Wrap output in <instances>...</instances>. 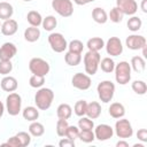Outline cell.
<instances>
[{
  "label": "cell",
  "mask_w": 147,
  "mask_h": 147,
  "mask_svg": "<svg viewBox=\"0 0 147 147\" xmlns=\"http://www.w3.org/2000/svg\"><path fill=\"white\" fill-rule=\"evenodd\" d=\"M54 100V92L47 87H40L34 95V103L39 110H47Z\"/></svg>",
  "instance_id": "6da1fadb"
},
{
  "label": "cell",
  "mask_w": 147,
  "mask_h": 147,
  "mask_svg": "<svg viewBox=\"0 0 147 147\" xmlns=\"http://www.w3.org/2000/svg\"><path fill=\"white\" fill-rule=\"evenodd\" d=\"M100 60H101V55L99 54V52L88 51L84 55V68H85V72L88 76H93L96 74L99 69Z\"/></svg>",
  "instance_id": "7a4b0ae2"
},
{
  "label": "cell",
  "mask_w": 147,
  "mask_h": 147,
  "mask_svg": "<svg viewBox=\"0 0 147 147\" xmlns=\"http://www.w3.org/2000/svg\"><path fill=\"white\" fill-rule=\"evenodd\" d=\"M115 79L119 85H126L131 80V65L126 61L115 64Z\"/></svg>",
  "instance_id": "3957f363"
},
{
  "label": "cell",
  "mask_w": 147,
  "mask_h": 147,
  "mask_svg": "<svg viewBox=\"0 0 147 147\" xmlns=\"http://www.w3.org/2000/svg\"><path fill=\"white\" fill-rule=\"evenodd\" d=\"M96 92L99 99L103 103H108L113 100L115 94V84L110 80H102L96 86Z\"/></svg>",
  "instance_id": "277c9868"
},
{
  "label": "cell",
  "mask_w": 147,
  "mask_h": 147,
  "mask_svg": "<svg viewBox=\"0 0 147 147\" xmlns=\"http://www.w3.org/2000/svg\"><path fill=\"white\" fill-rule=\"evenodd\" d=\"M6 110L10 116H16L22 110V98L18 93L10 92L6 98Z\"/></svg>",
  "instance_id": "5b68a950"
},
{
  "label": "cell",
  "mask_w": 147,
  "mask_h": 147,
  "mask_svg": "<svg viewBox=\"0 0 147 147\" xmlns=\"http://www.w3.org/2000/svg\"><path fill=\"white\" fill-rule=\"evenodd\" d=\"M115 133L121 139L131 138L133 134V129H132V125L129 122V119L123 118V117L117 118V121L115 123Z\"/></svg>",
  "instance_id": "8992f818"
},
{
  "label": "cell",
  "mask_w": 147,
  "mask_h": 147,
  "mask_svg": "<svg viewBox=\"0 0 147 147\" xmlns=\"http://www.w3.org/2000/svg\"><path fill=\"white\" fill-rule=\"evenodd\" d=\"M49 64L46 60L41 57H33L29 62V70L33 75H39V76H46L49 72Z\"/></svg>",
  "instance_id": "52a82bcc"
},
{
  "label": "cell",
  "mask_w": 147,
  "mask_h": 147,
  "mask_svg": "<svg viewBox=\"0 0 147 147\" xmlns=\"http://www.w3.org/2000/svg\"><path fill=\"white\" fill-rule=\"evenodd\" d=\"M52 8L62 17H70L74 14L71 0H52Z\"/></svg>",
  "instance_id": "ba28073f"
},
{
  "label": "cell",
  "mask_w": 147,
  "mask_h": 147,
  "mask_svg": "<svg viewBox=\"0 0 147 147\" xmlns=\"http://www.w3.org/2000/svg\"><path fill=\"white\" fill-rule=\"evenodd\" d=\"M48 44L55 53H62L68 48V42L62 33L53 32L48 36Z\"/></svg>",
  "instance_id": "9c48e42d"
},
{
  "label": "cell",
  "mask_w": 147,
  "mask_h": 147,
  "mask_svg": "<svg viewBox=\"0 0 147 147\" xmlns=\"http://www.w3.org/2000/svg\"><path fill=\"white\" fill-rule=\"evenodd\" d=\"M71 84L75 88L80 90V91H85V90H88L91 87L92 80H91V77L88 75L83 74V72H77L72 76Z\"/></svg>",
  "instance_id": "30bf717a"
},
{
  "label": "cell",
  "mask_w": 147,
  "mask_h": 147,
  "mask_svg": "<svg viewBox=\"0 0 147 147\" xmlns=\"http://www.w3.org/2000/svg\"><path fill=\"white\" fill-rule=\"evenodd\" d=\"M105 47L107 54L110 56H118L123 53V45L118 37H110L107 40Z\"/></svg>",
  "instance_id": "8fae6325"
},
{
  "label": "cell",
  "mask_w": 147,
  "mask_h": 147,
  "mask_svg": "<svg viewBox=\"0 0 147 147\" xmlns=\"http://www.w3.org/2000/svg\"><path fill=\"white\" fill-rule=\"evenodd\" d=\"M114 136V129L108 124H99L94 129V137L99 141H106Z\"/></svg>",
  "instance_id": "7c38bea8"
},
{
  "label": "cell",
  "mask_w": 147,
  "mask_h": 147,
  "mask_svg": "<svg viewBox=\"0 0 147 147\" xmlns=\"http://www.w3.org/2000/svg\"><path fill=\"white\" fill-rule=\"evenodd\" d=\"M116 7L121 9L124 15L132 16L138 10V3L136 0H116Z\"/></svg>",
  "instance_id": "4fadbf2b"
},
{
  "label": "cell",
  "mask_w": 147,
  "mask_h": 147,
  "mask_svg": "<svg viewBox=\"0 0 147 147\" xmlns=\"http://www.w3.org/2000/svg\"><path fill=\"white\" fill-rule=\"evenodd\" d=\"M125 44L129 49L138 51V49H141L144 46H146V38L140 34H131L126 38Z\"/></svg>",
  "instance_id": "5bb4252c"
},
{
  "label": "cell",
  "mask_w": 147,
  "mask_h": 147,
  "mask_svg": "<svg viewBox=\"0 0 147 147\" xmlns=\"http://www.w3.org/2000/svg\"><path fill=\"white\" fill-rule=\"evenodd\" d=\"M17 53V48L13 42H5L0 47V60L10 61Z\"/></svg>",
  "instance_id": "9a60e30c"
},
{
  "label": "cell",
  "mask_w": 147,
  "mask_h": 147,
  "mask_svg": "<svg viewBox=\"0 0 147 147\" xmlns=\"http://www.w3.org/2000/svg\"><path fill=\"white\" fill-rule=\"evenodd\" d=\"M17 29H18V24L15 20L13 18H9V20H6L2 24H1V33L3 36H13L17 32Z\"/></svg>",
  "instance_id": "2e32d148"
},
{
  "label": "cell",
  "mask_w": 147,
  "mask_h": 147,
  "mask_svg": "<svg viewBox=\"0 0 147 147\" xmlns=\"http://www.w3.org/2000/svg\"><path fill=\"white\" fill-rule=\"evenodd\" d=\"M0 86L5 92H14L17 90L18 87V83L16 80L15 77L11 76H5L1 82H0Z\"/></svg>",
  "instance_id": "e0dca14e"
},
{
  "label": "cell",
  "mask_w": 147,
  "mask_h": 147,
  "mask_svg": "<svg viewBox=\"0 0 147 147\" xmlns=\"http://www.w3.org/2000/svg\"><path fill=\"white\" fill-rule=\"evenodd\" d=\"M85 115L91 119H96L101 115V106H100V103L96 102V101H92V102L87 103V108H86V114Z\"/></svg>",
  "instance_id": "ac0fdd59"
},
{
  "label": "cell",
  "mask_w": 147,
  "mask_h": 147,
  "mask_svg": "<svg viewBox=\"0 0 147 147\" xmlns=\"http://www.w3.org/2000/svg\"><path fill=\"white\" fill-rule=\"evenodd\" d=\"M108 113L113 118L117 119L125 115V108L121 102H113L108 108Z\"/></svg>",
  "instance_id": "d6986e66"
},
{
  "label": "cell",
  "mask_w": 147,
  "mask_h": 147,
  "mask_svg": "<svg viewBox=\"0 0 147 147\" xmlns=\"http://www.w3.org/2000/svg\"><path fill=\"white\" fill-rule=\"evenodd\" d=\"M92 18L98 24H105L108 21V14L101 7H95L92 10Z\"/></svg>",
  "instance_id": "ffe728a7"
},
{
  "label": "cell",
  "mask_w": 147,
  "mask_h": 147,
  "mask_svg": "<svg viewBox=\"0 0 147 147\" xmlns=\"http://www.w3.org/2000/svg\"><path fill=\"white\" fill-rule=\"evenodd\" d=\"M22 116L24 119L29 121V122H33V121H37L38 117H39V110L37 107H33V106H29V107H25L23 110H22Z\"/></svg>",
  "instance_id": "44dd1931"
},
{
  "label": "cell",
  "mask_w": 147,
  "mask_h": 147,
  "mask_svg": "<svg viewBox=\"0 0 147 147\" xmlns=\"http://www.w3.org/2000/svg\"><path fill=\"white\" fill-rule=\"evenodd\" d=\"M14 14V8L9 2L6 1H1L0 2V20H9L11 18Z\"/></svg>",
  "instance_id": "7402d4cb"
},
{
  "label": "cell",
  "mask_w": 147,
  "mask_h": 147,
  "mask_svg": "<svg viewBox=\"0 0 147 147\" xmlns=\"http://www.w3.org/2000/svg\"><path fill=\"white\" fill-rule=\"evenodd\" d=\"M40 38V30L37 26L26 28L24 31V39L29 42H34Z\"/></svg>",
  "instance_id": "603a6c76"
},
{
  "label": "cell",
  "mask_w": 147,
  "mask_h": 147,
  "mask_svg": "<svg viewBox=\"0 0 147 147\" xmlns=\"http://www.w3.org/2000/svg\"><path fill=\"white\" fill-rule=\"evenodd\" d=\"M86 46L88 48V51H93V52H99L100 49H102L105 47V41L102 38L100 37H93L91 39L87 40Z\"/></svg>",
  "instance_id": "cb8c5ba5"
},
{
  "label": "cell",
  "mask_w": 147,
  "mask_h": 147,
  "mask_svg": "<svg viewBox=\"0 0 147 147\" xmlns=\"http://www.w3.org/2000/svg\"><path fill=\"white\" fill-rule=\"evenodd\" d=\"M26 21L31 26H39L42 23V17L39 11L37 10H30L26 15Z\"/></svg>",
  "instance_id": "d4e9b609"
},
{
  "label": "cell",
  "mask_w": 147,
  "mask_h": 147,
  "mask_svg": "<svg viewBox=\"0 0 147 147\" xmlns=\"http://www.w3.org/2000/svg\"><path fill=\"white\" fill-rule=\"evenodd\" d=\"M131 69H133L136 72H141L145 70L146 68V61L142 56H139V55H136L131 59Z\"/></svg>",
  "instance_id": "484cf974"
},
{
  "label": "cell",
  "mask_w": 147,
  "mask_h": 147,
  "mask_svg": "<svg viewBox=\"0 0 147 147\" xmlns=\"http://www.w3.org/2000/svg\"><path fill=\"white\" fill-rule=\"evenodd\" d=\"M56 115L59 118L69 119L72 115V108L68 103H61L56 109Z\"/></svg>",
  "instance_id": "4316f807"
},
{
  "label": "cell",
  "mask_w": 147,
  "mask_h": 147,
  "mask_svg": "<svg viewBox=\"0 0 147 147\" xmlns=\"http://www.w3.org/2000/svg\"><path fill=\"white\" fill-rule=\"evenodd\" d=\"M64 61L70 67H76L82 61V54H77V53H72V52H67L64 55Z\"/></svg>",
  "instance_id": "83f0119b"
},
{
  "label": "cell",
  "mask_w": 147,
  "mask_h": 147,
  "mask_svg": "<svg viewBox=\"0 0 147 147\" xmlns=\"http://www.w3.org/2000/svg\"><path fill=\"white\" fill-rule=\"evenodd\" d=\"M29 133L33 137H41L44 133H45V127L41 123L37 122V121H33L30 125H29Z\"/></svg>",
  "instance_id": "f1b7e54d"
},
{
  "label": "cell",
  "mask_w": 147,
  "mask_h": 147,
  "mask_svg": "<svg viewBox=\"0 0 147 147\" xmlns=\"http://www.w3.org/2000/svg\"><path fill=\"white\" fill-rule=\"evenodd\" d=\"M99 67L101 68V70L106 74H110L114 71L115 69V62L111 57H103L102 60H100Z\"/></svg>",
  "instance_id": "f546056e"
},
{
  "label": "cell",
  "mask_w": 147,
  "mask_h": 147,
  "mask_svg": "<svg viewBox=\"0 0 147 147\" xmlns=\"http://www.w3.org/2000/svg\"><path fill=\"white\" fill-rule=\"evenodd\" d=\"M41 25H42L44 30H46V31H53L56 28V25H57V20L55 18V16L48 15L45 18H42Z\"/></svg>",
  "instance_id": "4dcf8cb0"
},
{
  "label": "cell",
  "mask_w": 147,
  "mask_h": 147,
  "mask_svg": "<svg viewBox=\"0 0 147 147\" xmlns=\"http://www.w3.org/2000/svg\"><path fill=\"white\" fill-rule=\"evenodd\" d=\"M127 28H129V30L130 31H132V32H137L138 30H140L141 29V25H142V22H141V18L140 17H138V16H131L130 18H129V21H127Z\"/></svg>",
  "instance_id": "1f68e13d"
},
{
  "label": "cell",
  "mask_w": 147,
  "mask_h": 147,
  "mask_svg": "<svg viewBox=\"0 0 147 147\" xmlns=\"http://www.w3.org/2000/svg\"><path fill=\"white\" fill-rule=\"evenodd\" d=\"M131 87H132L133 92L139 95H144L147 92V85L144 80H134L131 84Z\"/></svg>",
  "instance_id": "d6a6232c"
},
{
  "label": "cell",
  "mask_w": 147,
  "mask_h": 147,
  "mask_svg": "<svg viewBox=\"0 0 147 147\" xmlns=\"http://www.w3.org/2000/svg\"><path fill=\"white\" fill-rule=\"evenodd\" d=\"M123 16H124V14L121 11V9L118 7H114V8L110 9L109 15H108V18L111 22H114V23H119V22H122Z\"/></svg>",
  "instance_id": "836d02e7"
},
{
  "label": "cell",
  "mask_w": 147,
  "mask_h": 147,
  "mask_svg": "<svg viewBox=\"0 0 147 147\" xmlns=\"http://www.w3.org/2000/svg\"><path fill=\"white\" fill-rule=\"evenodd\" d=\"M86 108H87V102H86L85 100H78V101L75 103L74 111H75V114H76L78 117H82V116H85V114H86Z\"/></svg>",
  "instance_id": "e575fe53"
},
{
  "label": "cell",
  "mask_w": 147,
  "mask_h": 147,
  "mask_svg": "<svg viewBox=\"0 0 147 147\" xmlns=\"http://www.w3.org/2000/svg\"><path fill=\"white\" fill-rule=\"evenodd\" d=\"M78 127H79V130H93L94 129V123L87 116L86 117L82 116L78 119Z\"/></svg>",
  "instance_id": "d590c367"
},
{
  "label": "cell",
  "mask_w": 147,
  "mask_h": 147,
  "mask_svg": "<svg viewBox=\"0 0 147 147\" xmlns=\"http://www.w3.org/2000/svg\"><path fill=\"white\" fill-rule=\"evenodd\" d=\"M68 48H69V52L77 53V54H82L83 48H84V45H83V42H82L80 40L74 39V40H71V41L68 44Z\"/></svg>",
  "instance_id": "8d00e7d4"
},
{
  "label": "cell",
  "mask_w": 147,
  "mask_h": 147,
  "mask_svg": "<svg viewBox=\"0 0 147 147\" xmlns=\"http://www.w3.org/2000/svg\"><path fill=\"white\" fill-rule=\"evenodd\" d=\"M45 83V76H39V75H32L29 79V84L33 88H40Z\"/></svg>",
  "instance_id": "74e56055"
},
{
  "label": "cell",
  "mask_w": 147,
  "mask_h": 147,
  "mask_svg": "<svg viewBox=\"0 0 147 147\" xmlns=\"http://www.w3.org/2000/svg\"><path fill=\"white\" fill-rule=\"evenodd\" d=\"M78 138H79L83 142H86V144H90V142H92V141L95 139L94 132H93L92 130H80Z\"/></svg>",
  "instance_id": "f35d334b"
},
{
  "label": "cell",
  "mask_w": 147,
  "mask_h": 147,
  "mask_svg": "<svg viewBox=\"0 0 147 147\" xmlns=\"http://www.w3.org/2000/svg\"><path fill=\"white\" fill-rule=\"evenodd\" d=\"M69 124L67 122V119H63V118H59L57 123H56V133L59 137H65V132H67V129H68Z\"/></svg>",
  "instance_id": "ab89813d"
},
{
  "label": "cell",
  "mask_w": 147,
  "mask_h": 147,
  "mask_svg": "<svg viewBox=\"0 0 147 147\" xmlns=\"http://www.w3.org/2000/svg\"><path fill=\"white\" fill-rule=\"evenodd\" d=\"M15 136L17 137V139H18V141L21 144V147H25V146L30 145V142H31V134L30 133L21 131L18 133H16Z\"/></svg>",
  "instance_id": "60d3db41"
},
{
  "label": "cell",
  "mask_w": 147,
  "mask_h": 147,
  "mask_svg": "<svg viewBox=\"0 0 147 147\" xmlns=\"http://www.w3.org/2000/svg\"><path fill=\"white\" fill-rule=\"evenodd\" d=\"M79 127L75 126V125H69L68 129H67V132H65V137L68 139H71V140H76L79 136Z\"/></svg>",
  "instance_id": "b9f144b4"
},
{
  "label": "cell",
  "mask_w": 147,
  "mask_h": 147,
  "mask_svg": "<svg viewBox=\"0 0 147 147\" xmlns=\"http://www.w3.org/2000/svg\"><path fill=\"white\" fill-rule=\"evenodd\" d=\"M13 70V64L10 61H1L0 60V75L7 76Z\"/></svg>",
  "instance_id": "7bdbcfd3"
},
{
  "label": "cell",
  "mask_w": 147,
  "mask_h": 147,
  "mask_svg": "<svg viewBox=\"0 0 147 147\" xmlns=\"http://www.w3.org/2000/svg\"><path fill=\"white\" fill-rule=\"evenodd\" d=\"M2 146H9V147H21V144H20V141H18L17 137H16V136H13V137H10V138L7 140V142L2 144Z\"/></svg>",
  "instance_id": "ee69618b"
},
{
  "label": "cell",
  "mask_w": 147,
  "mask_h": 147,
  "mask_svg": "<svg viewBox=\"0 0 147 147\" xmlns=\"http://www.w3.org/2000/svg\"><path fill=\"white\" fill-rule=\"evenodd\" d=\"M59 146L60 147H74L75 146V141L71 140V139H68L67 137L61 139L60 142H59Z\"/></svg>",
  "instance_id": "f6af8a7d"
},
{
  "label": "cell",
  "mask_w": 147,
  "mask_h": 147,
  "mask_svg": "<svg viewBox=\"0 0 147 147\" xmlns=\"http://www.w3.org/2000/svg\"><path fill=\"white\" fill-rule=\"evenodd\" d=\"M137 138L142 141V142H147V130L146 129H140L137 132Z\"/></svg>",
  "instance_id": "bcb514c9"
},
{
  "label": "cell",
  "mask_w": 147,
  "mask_h": 147,
  "mask_svg": "<svg viewBox=\"0 0 147 147\" xmlns=\"http://www.w3.org/2000/svg\"><path fill=\"white\" fill-rule=\"evenodd\" d=\"M93 1H95V0H74V2L78 6H84V5H87V3L93 2Z\"/></svg>",
  "instance_id": "7dc6e473"
},
{
  "label": "cell",
  "mask_w": 147,
  "mask_h": 147,
  "mask_svg": "<svg viewBox=\"0 0 147 147\" xmlns=\"http://www.w3.org/2000/svg\"><path fill=\"white\" fill-rule=\"evenodd\" d=\"M116 147H129V144L123 139V140H119L116 142Z\"/></svg>",
  "instance_id": "c3c4849f"
},
{
  "label": "cell",
  "mask_w": 147,
  "mask_h": 147,
  "mask_svg": "<svg viewBox=\"0 0 147 147\" xmlns=\"http://www.w3.org/2000/svg\"><path fill=\"white\" fill-rule=\"evenodd\" d=\"M146 3H147V0H142L141 1V10L144 13H147V7H146Z\"/></svg>",
  "instance_id": "681fc988"
},
{
  "label": "cell",
  "mask_w": 147,
  "mask_h": 147,
  "mask_svg": "<svg viewBox=\"0 0 147 147\" xmlns=\"http://www.w3.org/2000/svg\"><path fill=\"white\" fill-rule=\"evenodd\" d=\"M3 111H5V105L0 101V118H1L2 115H3Z\"/></svg>",
  "instance_id": "f907efd6"
},
{
  "label": "cell",
  "mask_w": 147,
  "mask_h": 147,
  "mask_svg": "<svg viewBox=\"0 0 147 147\" xmlns=\"http://www.w3.org/2000/svg\"><path fill=\"white\" fill-rule=\"evenodd\" d=\"M142 55H144V57H147V52H146V46H144L142 48Z\"/></svg>",
  "instance_id": "816d5d0a"
},
{
  "label": "cell",
  "mask_w": 147,
  "mask_h": 147,
  "mask_svg": "<svg viewBox=\"0 0 147 147\" xmlns=\"http://www.w3.org/2000/svg\"><path fill=\"white\" fill-rule=\"evenodd\" d=\"M134 147H144V145L142 144H136V145H133Z\"/></svg>",
  "instance_id": "f5cc1de1"
},
{
  "label": "cell",
  "mask_w": 147,
  "mask_h": 147,
  "mask_svg": "<svg viewBox=\"0 0 147 147\" xmlns=\"http://www.w3.org/2000/svg\"><path fill=\"white\" fill-rule=\"evenodd\" d=\"M23 1H25V2H29V1H32V0H23Z\"/></svg>",
  "instance_id": "db71d44e"
},
{
  "label": "cell",
  "mask_w": 147,
  "mask_h": 147,
  "mask_svg": "<svg viewBox=\"0 0 147 147\" xmlns=\"http://www.w3.org/2000/svg\"><path fill=\"white\" fill-rule=\"evenodd\" d=\"M0 28H1V24H0Z\"/></svg>",
  "instance_id": "11a10c76"
}]
</instances>
